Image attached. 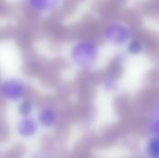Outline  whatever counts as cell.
<instances>
[{
    "label": "cell",
    "instance_id": "6da1fadb",
    "mask_svg": "<svg viewBox=\"0 0 159 158\" xmlns=\"http://www.w3.org/2000/svg\"><path fill=\"white\" fill-rule=\"evenodd\" d=\"M69 56L75 68L82 71H91L98 66L102 50L99 44L94 40L80 39L72 45Z\"/></svg>",
    "mask_w": 159,
    "mask_h": 158
},
{
    "label": "cell",
    "instance_id": "7a4b0ae2",
    "mask_svg": "<svg viewBox=\"0 0 159 158\" xmlns=\"http://www.w3.org/2000/svg\"><path fill=\"white\" fill-rule=\"evenodd\" d=\"M102 37L109 46L116 48H124L133 37L132 29L129 23L121 20H112L104 24Z\"/></svg>",
    "mask_w": 159,
    "mask_h": 158
},
{
    "label": "cell",
    "instance_id": "3957f363",
    "mask_svg": "<svg viewBox=\"0 0 159 158\" xmlns=\"http://www.w3.org/2000/svg\"><path fill=\"white\" fill-rule=\"evenodd\" d=\"M1 92H3L4 99L16 102L23 99L26 92V87L22 80L20 79H9L3 82Z\"/></svg>",
    "mask_w": 159,
    "mask_h": 158
},
{
    "label": "cell",
    "instance_id": "277c9868",
    "mask_svg": "<svg viewBox=\"0 0 159 158\" xmlns=\"http://www.w3.org/2000/svg\"><path fill=\"white\" fill-rule=\"evenodd\" d=\"M145 129L148 136H159V99L155 101L147 110Z\"/></svg>",
    "mask_w": 159,
    "mask_h": 158
},
{
    "label": "cell",
    "instance_id": "5b68a950",
    "mask_svg": "<svg viewBox=\"0 0 159 158\" xmlns=\"http://www.w3.org/2000/svg\"><path fill=\"white\" fill-rule=\"evenodd\" d=\"M62 0H27L28 7L40 13H50L57 10Z\"/></svg>",
    "mask_w": 159,
    "mask_h": 158
},
{
    "label": "cell",
    "instance_id": "8992f818",
    "mask_svg": "<svg viewBox=\"0 0 159 158\" xmlns=\"http://www.w3.org/2000/svg\"><path fill=\"white\" fill-rule=\"evenodd\" d=\"M101 88L105 94L114 96L120 92L121 82L116 74L109 73L102 77L101 81Z\"/></svg>",
    "mask_w": 159,
    "mask_h": 158
},
{
    "label": "cell",
    "instance_id": "52a82bcc",
    "mask_svg": "<svg viewBox=\"0 0 159 158\" xmlns=\"http://www.w3.org/2000/svg\"><path fill=\"white\" fill-rule=\"evenodd\" d=\"M124 50L129 57L138 58L143 56L146 50V45L140 37H132L125 46Z\"/></svg>",
    "mask_w": 159,
    "mask_h": 158
},
{
    "label": "cell",
    "instance_id": "ba28073f",
    "mask_svg": "<svg viewBox=\"0 0 159 158\" xmlns=\"http://www.w3.org/2000/svg\"><path fill=\"white\" fill-rule=\"evenodd\" d=\"M142 152L144 158H159V136H148L143 142Z\"/></svg>",
    "mask_w": 159,
    "mask_h": 158
},
{
    "label": "cell",
    "instance_id": "9c48e42d",
    "mask_svg": "<svg viewBox=\"0 0 159 158\" xmlns=\"http://www.w3.org/2000/svg\"><path fill=\"white\" fill-rule=\"evenodd\" d=\"M21 122L20 124L18 126V129H19V134L20 137H33L34 136L37 127H38V123L35 122L34 120L24 116V118H21Z\"/></svg>",
    "mask_w": 159,
    "mask_h": 158
}]
</instances>
